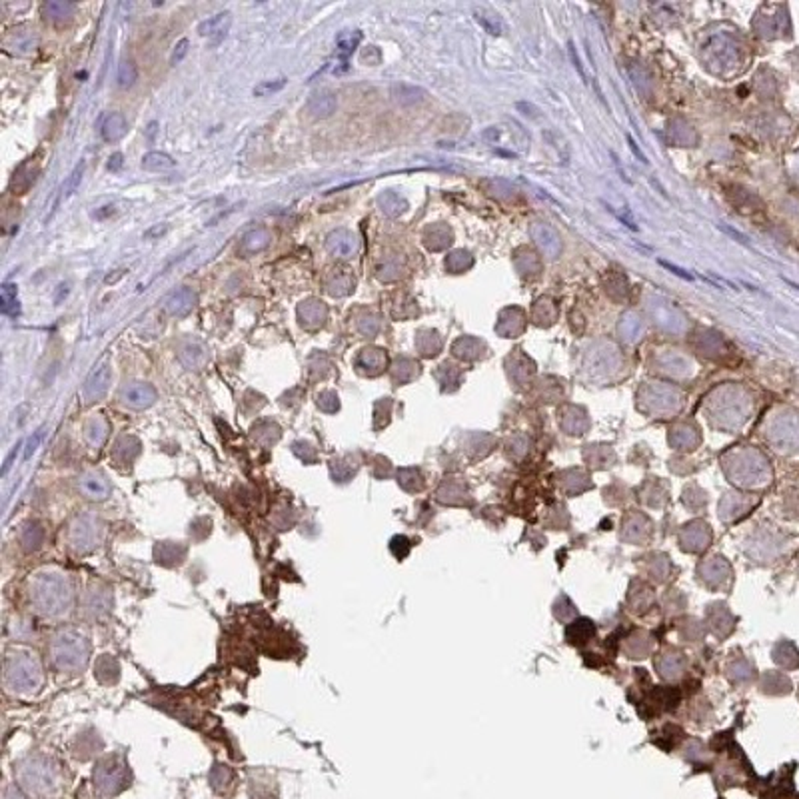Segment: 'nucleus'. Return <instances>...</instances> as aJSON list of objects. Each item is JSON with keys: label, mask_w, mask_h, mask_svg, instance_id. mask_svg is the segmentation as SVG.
<instances>
[{"label": "nucleus", "mask_w": 799, "mask_h": 799, "mask_svg": "<svg viewBox=\"0 0 799 799\" xmlns=\"http://www.w3.org/2000/svg\"><path fill=\"white\" fill-rule=\"evenodd\" d=\"M270 240H272V236H270L268 230L256 228V230L248 232V234L242 238L240 252H242V254H248V256H250V254H258V252L266 250V248L270 246Z\"/></svg>", "instance_id": "18"}, {"label": "nucleus", "mask_w": 799, "mask_h": 799, "mask_svg": "<svg viewBox=\"0 0 799 799\" xmlns=\"http://www.w3.org/2000/svg\"><path fill=\"white\" fill-rule=\"evenodd\" d=\"M82 174H84V162H80V164L76 166L74 170L71 172V176L64 180V184H62V190H60V198L62 200H69L72 194L76 192V188L80 186V180H82Z\"/></svg>", "instance_id": "31"}, {"label": "nucleus", "mask_w": 799, "mask_h": 799, "mask_svg": "<svg viewBox=\"0 0 799 799\" xmlns=\"http://www.w3.org/2000/svg\"><path fill=\"white\" fill-rule=\"evenodd\" d=\"M84 436H86L90 446H102L106 436H108V423L104 422L102 418H93L90 422L86 423V428H84Z\"/></svg>", "instance_id": "26"}, {"label": "nucleus", "mask_w": 799, "mask_h": 799, "mask_svg": "<svg viewBox=\"0 0 799 799\" xmlns=\"http://www.w3.org/2000/svg\"><path fill=\"white\" fill-rule=\"evenodd\" d=\"M358 236L354 234L352 230L348 228H338L334 232H330L326 238V250H328L330 256L338 260L352 258L354 254L358 252Z\"/></svg>", "instance_id": "6"}, {"label": "nucleus", "mask_w": 799, "mask_h": 799, "mask_svg": "<svg viewBox=\"0 0 799 799\" xmlns=\"http://www.w3.org/2000/svg\"><path fill=\"white\" fill-rule=\"evenodd\" d=\"M138 454H140V442L132 436L120 438L114 446V452H112L114 460L120 464H132L138 458Z\"/></svg>", "instance_id": "19"}, {"label": "nucleus", "mask_w": 799, "mask_h": 799, "mask_svg": "<svg viewBox=\"0 0 799 799\" xmlns=\"http://www.w3.org/2000/svg\"><path fill=\"white\" fill-rule=\"evenodd\" d=\"M166 232H168V226H166V224H162V226H160V224H156V226H152L150 230H146V232H144V238H146V240H152V238L164 236Z\"/></svg>", "instance_id": "40"}, {"label": "nucleus", "mask_w": 799, "mask_h": 799, "mask_svg": "<svg viewBox=\"0 0 799 799\" xmlns=\"http://www.w3.org/2000/svg\"><path fill=\"white\" fill-rule=\"evenodd\" d=\"M122 164H124V156H122L120 152H116V154H112V156H110V160H108V170L118 172V170L122 168Z\"/></svg>", "instance_id": "41"}, {"label": "nucleus", "mask_w": 799, "mask_h": 799, "mask_svg": "<svg viewBox=\"0 0 799 799\" xmlns=\"http://www.w3.org/2000/svg\"><path fill=\"white\" fill-rule=\"evenodd\" d=\"M254 438L258 440L260 444H266V446H268V444H274V442L280 438V430H278L276 423L264 422L254 428Z\"/></svg>", "instance_id": "30"}, {"label": "nucleus", "mask_w": 799, "mask_h": 799, "mask_svg": "<svg viewBox=\"0 0 799 799\" xmlns=\"http://www.w3.org/2000/svg\"><path fill=\"white\" fill-rule=\"evenodd\" d=\"M188 47H190L188 38H182V40H180V42L176 45V48H174V52H172V60H170V62H172L174 66H176L178 62H182V60H184V56L188 54Z\"/></svg>", "instance_id": "36"}, {"label": "nucleus", "mask_w": 799, "mask_h": 799, "mask_svg": "<svg viewBox=\"0 0 799 799\" xmlns=\"http://www.w3.org/2000/svg\"><path fill=\"white\" fill-rule=\"evenodd\" d=\"M384 366H386V354L378 348H366L356 358V368H360L366 374H378Z\"/></svg>", "instance_id": "17"}, {"label": "nucleus", "mask_w": 799, "mask_h": 799, "mask_svg": "<svg viewBox=\"0 0 799 799\" xmlns=\"http://www.w3.org/2000/svg\"><path fill=\"white\" fill-rule=\"evenodd\" d=\"M90 654V646L88 641L78 634H72V632H64V634H58L52 639V646H50V658L52 663L60 669V672H76V669H82L86 659Z\"/></svg>", "instance_id": "2"}, {"label": "nucleus", "mask_w": 799, "mask_h": 799, "mask_svg": "<svg viewBox=\"0 0 799 799\" xmlns=\"http://www.w3.org/2000/svg\"><path fill=\"white\" fill-rule=\"evenodd\" d=\"M628 142H630V146H632V150H634V152H635V156H637V158H639L641 162H648V160H646V156H643V154H641V152L637 150V144H635L634 138H632V136H628Z\"/></svg>", "instance_id": "44"}, {"label": "nucleus", "mask_w": 799, "mask_h": 799, "mask_svg": "<svg viewBox=\"0 0 799 799\" xmlns=\"http://www.w3.org/2000/svg\"><path fill=\"white\" fill-rule=\"evenodd\" d=\"M174 166H176V162L166 152L154 150V152L144 154V158H142V168L150 170V172H164V170H172Z\"/></svg>", "instance_id": "23"}, {"label": "nucleus", "mask_w": 799, "mask_h": 799, "mask_svg": "<svg viewBox=\"0 0 799 799\" xmlns=\"http://www.w3.org/2000/svg\"><path fill=\"white\" fill-rule=\"evenodd\" d=\"M42 432H45L42 428H40V430H36V432H34V436L28 440V444H26V452H24V458H26V460H28V458H30V456L36 452L38 444L42 442Z\"/></svg>", "instance_id": "37"}, {"label": "nucleus", "mask_w": 799, "mask_h": 799, "mask_svg": "<svg viewBox=\"0 0 799 799\" xmlns=\"http://www.w3.org/2000/svg\"><path fill=\"white\" fill-rule=\"evenodd\" d=\"M156 400H158V392L148 382H132L122 390V402L136 410L150 408Z\"/></svg>", "instance_id": "7"}, {"label": "nucleus", "mask_w": 799, "mask_h": 799, "mask_svg": "<svg viewBox=\"0 0 799 799\" xmlns=\"http://www.w3.org/2000/svg\"><path fill=\"white\" fill-rule=\"evenodd\" d=\"M122 276H124V270H118L116 274H108L104 282H106V284H114L118 280V278H122Z\"/></svg>", "instance_id": "45"}, {"label": "nucleus", "mask_w": 799, "mask_h": 799, "mask_svg": "<svg viewBox=\"0 0 799 799\" xmlns=\"http://www.w3.org/2000/svg\"><path fill=\"white\" fill-rule=\"evenodd\" d=\"M358 330L366 336H372L378 330V322L374 318H362V320H358Z\"/></svg>", "instance_id": "38"}, {"label": "nucleus", "mask_w": 799, "mask_h": 799, "mask_svg": "<svg viewBox=\"0 0 799 799\" xmlns=\"http://www.w3.org/2000/svg\"><path fill=\"white\" fill-rule=\"evenodd\" d=\"M194 306H196V294L190 288H178L176 292H172L166 298L164 302L166 312L170 316H176V318L188 316L190 312L194 310Z\"/></svg>", "instance_id": "11"}, {"label": "nucleus", "mask_w": 799, "mask_h": 799, "mask_svg": "<svg viewBox=\"0 0 799 799\" xmlns=\"http://www.w3.org/2000/svg\"><path fill=\"white\" fill-rule=\"evenodd\" d=\"M78 488H80V492L86 495V497L96 500V502L106 500V497L110 495V484H108V480H106L102 474H98V471H86V474H82V478L78 480Z\"/></svg>", "instance_id": "10"}, {"label": "nucleus", "mask_w": 799, "mask_h": 799, "mask_svg": "<svg viewBox=\"0 0 799 799\" xmlns=\"http://www.w3.org/2000/svg\"><path fill=\"white\" fill-rule=\"evenodd\" d=\"M338 108V100L332 93H318V95L310 96L308 104H306V110L310 112L312 118H330Z\"/></svg>", "instance_id": "15"}, {"label": "nucleus", "mask_w": 799, "mask_h": 799, "mask_svg": "<svg viewBox=\"0 0 799 799\" xmlns=\"http://www.w3.org/2000/svg\"><path fill=\"white\" fill-rule=\"evenodd\" d=\"M2 314L16 318L21 314V306L16 298V286L14 284H4L2 286Z\"/></svg>", "instance_id": "28"}, {"label": "nucleus", "mask_w": 799, "mask_h": 799, "mask_svg": "<svg viewBox=\"0 0 799 799\" xmlns=\"http://www.w3.org/2000/svg\"><path fill=\"white\" fill-rule=\"evenodd\" d=\"M648 528H650V521H648V519H643V516H639V514H632L630 519H626L624 532H628V534H626L628 540L635 541V534L648 532Z\"/></svg>", "instance_id": "32"}, {"label": "nucleus", "mask_w": 799, "mask_h": 799, "mask_svg": "<svg viewBox=\"0 0 799 799\" xmlns=\"http://www.w3.org/2000/svg\"><path fill=\"white\" fill-rule=\"evenodd\" d=\"M700 574L709 588H724V582L729 580V565L722 558H713L709 562H704Z\"/></svg>", "instance_id": "14"}, {"label": "nucleus", "mask_w": 799, "mask_h": 799, "mask_svg": "<svg viewBox=\"0 0 799 799\" xmlns=\"http://www.w3.org/2000/svg\"><path fill=\"white\" fill-rule=\"evenodd\" d=\"M569 52H571V58H574V64H576V69H578V72L582 74V78L586 80V72H584V69H582V62L578 60V56H576V50H574V45H569Z\"/></svg>", "instance_id": "43"}, {"label": "nucleus", "mask_w": 799, "mask_h": 799, "mask_svg": "<svg viewBox=\"0 0 799 799\" xmlns=\"http://www.w3.org/2000/svg\"><path fill=\"white\" fill-rule=\"evenodd\" d=\"M128 132V122L124 114L120 112H112L102 120V126H100V134L106 142H118L120 138H124Z\"/></svg>", "instance_id": "16"}, {"label": "nucleus", "mask_w": 799, "mask_h": 799, "mask_svg": "<svg viewBox=\"0 0 799 799\" xmlns=\"http://www.w3.org/2000/svg\"><path fill=\"white\" fill-rule=\"evenodd\" d=\"M95 674L96 678H98V682L116 683L118 676H120V665H118L116 658H112V656H102V658L96 659Z\"/></svg>", "instance_id": "20"}, {"label": "nucleus", "mask_w": 799, "mask_h": 799, "mask_svg": "<svg viewBox=\"0 0 799 799\" xmlns=\"http://www.w3.org/2000/svg\"><path fill=\"white\" fill-rule=\"evenodd\" d=\"M186 556V550L184 545L180 543H158L156 545V560L162 565H178Z\"/></svg>", "instance_id": "21"}, {"label": "nucleus", "mask_w": 799, "mask_h": 799, "mask_svg": "<svg viewBox=\"0 0 799 799\" xmlns=\"http://www.w3.org/2000/svg\"><path fill=\"white\" fill-rule=\"evenodd\" d=\"M45 540V532L42 528L36 524V521H30L23 528V534H21V543L24 545L26 552H34L40 548V543Z\"/></svg>", "instance_id": "25"}, {"label": "nucleus", "mask_w": 799, "mask_h": 799, "mask_svg": "<svg viewBox=\"0 0 799 799\" xmlns=\"http://www.w3.org/2000/svg\"><path fill=\"white\" fill-rule=\"evenodd\" d=\"M110 384H112V370H110V366L106 362H102L90 372V376L86 378L84 388H82V398L86 400L88 404L102 400L108 394Z\"/></svg>", "instance_id": "5"}, {"label": "nucleus", "mask_w": 799, "mask_h": 799, "mask_svg": "<svg viewBox=\"0 0 799 799\" xmlns=\"http://www.w3.org/2000/svg\"><path fill=\"white\" fill-rule=\"evenodd\" d=\"M4 680L19 691H34L42 682V672L38 661L28 654H14L6 659Z\"/></svg>", "instance_id": "3"}, {"label": "nucleus", "mask_w": 799, "mask_h": 799, "mask_svg": "<svg viewBox=\"0 0 799 799\" xmlns=\"http://www.w3.org/2000/svg\"><path fill=\"white\" fill-rule=\"evenodd\" d=\"M118 86L120 88H130V86H134V82L138 80V69H136V64L132 62V60H120V64H118Z\"/></svg>", "instance_id": "29"}, {"label": "nucleus", "mask_w": 799, "mask_h": 799, "mask_svg": "<svg viewBox=\"0 0 799 799\" xmlns=\"http://www.w3.org/2000/svg\"><path fill=\"white\" fill-rule=\"evenodd\" d=\"M711 540V534H709V526H705L704 521H693L689 524L682 534V545L683 550L687 552H702L705 545Z\"/></svg>", "instance_id": "12"}, {"label": "nucleus", "mask_w": 799, "mask_h": 799, "mask_svg": "<svg viewBox=\"0 0 799 799\" xmlns=\"http://www.w3.org/2000/svg\"><path fill=\"white\" fill-rule=\"evenodd\" d=\"M288 84V80L286 78H276V80H262L260 84H256V88H254V96H270L274 95V93H280L284 86Z\"/></svg>", "instance_id": "33"}, {"label": "nucleus", "mask_w": 799, "mask_h": 799, "mask_svg": "<svg viewBox=\"0 0 799 799\" xmlns=\"http://www.w3.org/2000/svg\"><path fill=\"white\" fill-rule=\"evenodd\" d=\"M659 266H663V268H667V270H672L676 276H680V278H683V280H687V282H691L693 280V276L691 274H685V270H682V268H678V266H674V264H669V262H665V260H659Z\"/></svg>", "instance_id": "39"}, {"label": "nucleus", "mask_w": 799, "mask_h": 799, "mask_svg": "<svg viewBox=\"0 0 799 799\" xmlns=\"http://www.w3.org/2000/svg\"><path fill=\"white\" fill-rule=\"evenodd\" d=\"M21 447H23V442H19L16 446H14V450L10 452V456L6 458V462H4V470H2V474H6V471L10 470V466H12V462H14V458L19 456V452H21Z\"/></svg>", "instance_id": "42"}, {"label": "nucleus", "mask_w": 799, "mask_h": 799, "mask_svg": "<svg viewBox=\"0 0 799 799\" xmlns=\"http://www.w3.org/2000/svg\"><path fill=\"white\" fill-rule=\"evenodd\" d=\"M785 282H787V284H789V286H791V288H796V290H799V284H796V282H791V280H785Z\"/></svg>", "instance_id": "46"}, {"label": "nucleus", "mask_w": 799, "mask_h": 799, "mask_svg": "<svg viewBox=\"0 0 799 799\" xmlns=\"http://www.w3.org/2000/svg\"><path fill=\"white\" fill-rule=\"evenodd\" d=\"M230 26H232V14L228 10L226 12H218V14L210 16L208 21H202V23L198 24V34L204 36V38H210L212 42L216 45V42H220L228 34Z\"/></svg>", "instance_id": "9"}, {"label": "nucleus", "mask_w": 799, "mask_h": 799, "mask_svg": "<svg viewBox=\"0 0 799 799\" xmlns=\"http://www.w3.org/2000/svg\"><path fill=\"white\" fill-rule=\"evenodd\" d=\"M298 320L308 330L322 328L328 320V306L316 298L304 300L298 306Z\"/></svg>", "instance_id": "8"}, {"label": "nucleus", "mask_w": 799, "mask_h": 799, "mask_svg": "<svg viewBox=\"0 0 799 799\" xmlns=\"http://www.w3.org/2000/svg\"><path fill=\"white\" fill-rule=\"evenodd\" d=\"M354 286H356V278L350 270H344V268H338V270H332L330 276L326 278V292L334 298H344L348 296L350 292H354Z\"/></svg>", "instance_id": "13"}, {"label": "nucleus", "mask_w": 799, "mask_h": 799, "mask_svg": "<svg viewBox=\"0 0 799 799\" xmlns=\"http://www.w3.org/2000/svg\"><path fill=\"white\" fill-rule=\"evenodd\" d=\"M74 10H76V4H72V2H47L42 6L45 16L52 23H62V21L71 19Z\"/></svg>", "instance_id": "24"}, {"label": "nucleus", "mask_w": 799, "mask_h": 799, "mask_svg": "<svg viewBox=\"0 0 799 799\" xmlns=\"http://www.w3.org/2000/svg\"><path fill=\"white\" fill-rule=\"evenodd\" d=\"M362 40V32H344L338 36V42H336V52L340 56V60H348L352 56V52L358 48Z\"/></svg>", "instance_id": "27"}, {"label": "nucleus", "mask_w": 799, "mask_h": 799, "mask_svg": "<svg viewBox=\"0 0 799 799\" xmlns=\"http://www.w3.org/2000/svg\"><path fill=\"white\" fill-rule=\"evenodd\" d=\"M206 360H208V354L200 344H188L180 350V362L188 370H200L206 364Z\"/></svg>", "instance_id": "22"}, {"label": "nucleus", "mask_w": 799, "mask_h": 799, "mask_svg": "<svg viewBox=\"0 0 799 799\" xmlns=\"http://www.w3.org/2000/svg\"><path fill=\"white\" fill-rule=\"evenodd\" d=\"M400 204L402 202H400V198L394 192H386V194L380 196V206H382V210L386 212V214H392V216L398 214L402 210V208H398Z\"/></svg>", "instance_id": "35"}, {"label": "nucleus", "mask_w": 799, "mask_h": 799, "mask_svg": "<svg viewBox=\"0 0 799 799\" xmlns=\"http://www.w3.org/2000/svg\"><path fill=\"white\" fill-rule=\"evenodd\" d=\"M32 606L42 615H62L71 610L72 589L66 578L56 574H45L36 578L30 589Z\"/></svg>", "instance_id": "1"}, {"label": "nucleus", "mask_w": 799, "mask_h": 799, "mask_svg": "<svg viewBox=\"0 0 799 799\" xmlns=\"http://www.w3.org/2000/svg\"><path fill=\"white\" fill-rule=\"evenodd\" d=\"M318 408H320L322 412H326V414H334V412H338V408H340V400H338V396H336L334 392L326 390V392L318 394Z\"/></svg>", "instance_id": "34"}, {"label": "nucleus", "mask_w": 799, "mask_h": 799, "mask_svg": "<svg viewBox=\"0 0 799 799\" xmlns=\"http://www.w3.org/2000/svg\"><path fill=\"white\" fill-rule=\"evenodd\" d=\"M100 538V524L90 514L76 517L71 526V543L76 550H93Z\"/></svg>", "instance_id": "4"}]
</instances>
